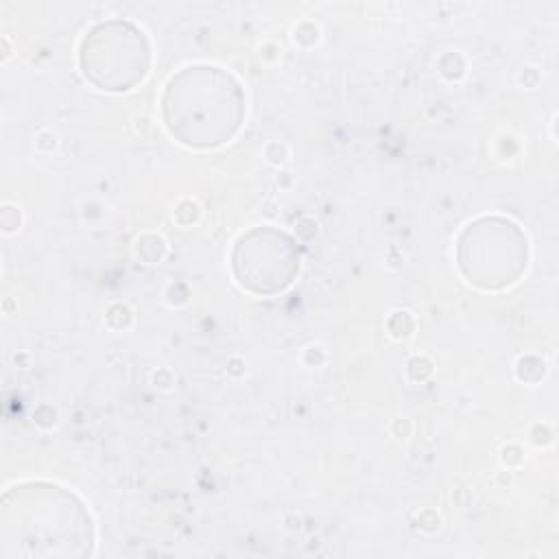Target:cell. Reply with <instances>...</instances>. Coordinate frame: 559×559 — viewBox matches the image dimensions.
<instances>
[{"mask_svg":"<svg viewBox=\"0 0 559 559\" xmlns=\"http://www.w3.org/2000/svg\"><path fill=\"white\" fill-rule=\"evenodd\" d=\"M92 520L76 496L50 483H22L2 496L0 555L83 557L92 550Z\"/></svg>","mask_w":559,"mask_h":559,"instance_id":"1","label":"cell"},{"mask_svg":"<svg viewBox=\"0 0 559 559\" xmlns=\"http://www.w3.org/2000/svg\"><path fill=\"white\" fill-rule=\"evenodd\" d=\"M164 120L168 131L188 146H218L242 120V92L221 68H186L166 87Z\"/></svg>","mask_w":559,"mask_h":559,"instance_id":"2","label":"cell"},{"mask_svg":"<svg viewBox=\"0 0 559 559\" xmlns=\"http://www.w3.org/2000/svg\"><path fill=\"white\" fill-rule=\"evenodd\" d=\"M81 68L100 90H131L148 68V46L142 31L120 20L94 26L81 46Z\"/></svg>","mask_w":559,"mask_h":559,"instance_id":"3","label":"cell"},{"mask_svg":"<svg viewBox=\"0 0 559 559\" xmlns=\"http://www.w3.org/2000/svg\"><path fill=\"white\" fill-rule=\"evenodd\" d=\"M299 253L293 240L275 229H253L242 236L234 251V271L242 286L253 293H277L293 282Z\"/></svg>","mask_w":559,"mask_h":559,"instance_id":"4","label":"cell"}]
</instances>
